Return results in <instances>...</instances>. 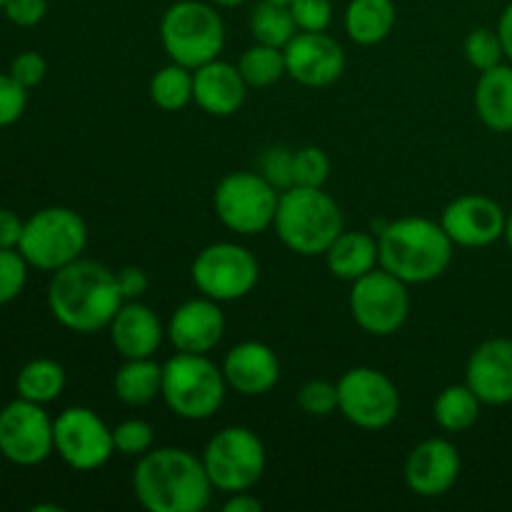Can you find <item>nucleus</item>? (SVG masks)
I'll list each match as a JSON object with an SVG mask.
<instances>
[{"instance_id":"1","label":"nucleus","mask_w":512,"mask_h":512,"mask_svg":"<svg viewBox=\"0 0 512 512\" xmlns=\"http://www.w3.org/2000/svg\"><path fill=\"white\" fill-rule=\"evenodd\" d=\"M118 273L98 260L78 258L55 270L48 283V310L63 328L80 335L105 330L123 305Z\"/></svg>"},{"instance_id":"2","label":"nucleus","mask_w":512,"mask_h":512,"mask_svg":"<svg viewBox=\"0 0 512 512\" xmlns=\"http://www.w3.org/2000/svg\"><path fill=\"white\" fill-rule=\"evenodd\" d=\"M203 458L185 448H153L133 470L135 500L148 512H203L213 500Z\"/></svg>"},{"instance_id":"3","label":"nucleus","mask_w":512,"mask_h":512,"mask_svg":"<svg viewBox=\"0 0 512 512\" xmlns=\"http://www.w3.org/2000/svg\"><path fill=\"white\" fill-rule=\"evenodd\" d=\"M453 248L443 225L423 215L390 220L378 228L380 268L408 285L443 278L453 263Z\"/></svg>"},{"instance_id":"4","label":"nucleus","mask_w":512,"mask_h":512,"mask_svg":"<svg viewBox=\"0 0 512 512\" xmlns=\"http://www.w3.org/2000/svg\"><path fill=\"white\" fill-rule=\"evenodd\" d=\"M280 243L303 258L325 255L333 240L343 233V213L333 195L323 188H293L280 193L273 223Z\"/></svg>"},{"instance_id":"5","label":"nucleus","mask_w":512,"mask_h":512,"mask_svg":"<svg viewBox=\"0 0 512 512\" xmlns=\"http://www.w3.org/2000/svg\"><path fill=\"white\" fill-rule=\"evenodd\" d=\"M228 383L223 368L208 355L175 353L163 363V398L165 408L180 420L200 423L210 420L225 403Z\"/></svg>"},{"instance_id":"6","label":"nucleus","mask_w":512,"mask_h":512,"mask_svg":"<svg viewBox=\"0 0 512 512\" xmlns=\"http://www.w3.org/2000/svg\"><path fill=\"white\" fill-rule=\"evenodd\" d=\"M158 33L168 58L190 70L220 58L225 48V23L210 0H175L165 8Z\"/></svg>"},{"instance_id":"7","label":"nucleus","mask_w":512,"mask_h":512,"mask_svg":"<svg viewBox=\"0 0 512 512\" xmlns=\"http://www.w3.org/2000/svg\"><path fill=\"white\" fill-rule=\"evenodd\" d=\"M88 245V225L75 210L53 205L30 215L23 225L18 250L30 268L55 273L83 258Z\"/></svg>"},{"instance_id":"8","label":"nucleus","mask_w":512,"mask_h":512,"mask_svg":"<svg viewBox=\"0 0 512 512\" xmlns=\"http://www.w3.org/2000/svg\"><path fill=\"white\" fill-rule=\"evenodd\" d=\"M203 465L215 490L230 495L253 490L268 465V453L258 435L243 425L218 430L203 450Z\"/></svg>"},{"instance_id":"9","label":"nucleus","mask_w":512,"mask_h":512,"mask_svg":"<svg viewBox=\"0 0 512 512\" xmlns=\"http://www.w3.org/2000/svg\"><path fill=\"white\" fill-rule=\"evenodd\" d=\"M280 190L260 173H228L213 193V208L220 223L238 235H260L273 228Z\"/></svg>"},{"instance_id":"10","label":"nucleus","mask_w":512,"mask_h":512,"mask_svg":"<svg viewBox=\"0 0 512 512\" xmlns=\"http://www.w3.org/2000/svg\"><path fill=\"white\" fill-rule=\"evenodd\" d=\"M338 410L355 428L378 433L398 420V385L370 365L345 370L338 380Z\"/></svg>"},{"instance_id":"11","label":"nucleus","mask_w":512,"mask_h":512,"mask_svg":"<svg viewBox=\"0 0 512 512\" xmlns=\"http://www.w3.org/2000/svg\"><path fill=\"white\" fill-rule=\"evenodd\" d=\"M190 278L200 295L218 303H235L255 290L260 280L258 258L245 245L213 243L195 255Z\"/></svg>"},{"instance_id":"12","label":"nucleus","mask_w":512,"mask_h":512,"mask_svg":"<svg viewBox=\"0 0 512 512\" xmlns=\"http://www.w3.org/2000/svg\"><path fill=\"white\" fill-rule=\"evenodd\" d=\"M350 315L360 330L375 338L395 335L410 315L408 283L375 268L368 275L350 283Z\"/></svg>"},{"instance_id":"13","label":"nucleus","mask_w":512,"mask_h":512,"mask_svg":"<svg viewBox=\"0 0 512 512\" xmlns=\"http://www.w3.org/2000/svg\"><path fill=\"white\" fill-rule=\"evenodd\" d=\"M53 443L60 460L78 473H93L115 455L113 428L83 405L65 408L53 420Z\"/></svg>"},{"instance_id":"14","label":"nucleus","mask_w":512,"mask_h":512,"mask_svg":"<svg viewBox=\"0 0 512 512\" xmlns=\"http://www.w3.org/2000/svg\"><path fill=\"white\" fill-rule=\"evenodd\" d=\"M53 453V418L43 405L15 398L0 410V455L8 463L33 468Z\"/></svg>"},{"instance_id":"15","label":"nucleus","mask_w":512,"mask_h":512,"mask_svg":"<svg viewBox=\"0 0 512 512\" xmlns=\"http://www.w3.org/2000/svg\"><path fill=\"white\" fill-rule=\"evenodd\" d=\"M505 213L498 200L488 195L468 193L450 200L440 215V225L460 248H488L505 233Z\"/></svg>"},{"instance_id":"16","label":"nucleus","mask_w":512,"mask_h":512,"mask_svg":"<svg viewBox=\"0 0 512 512\" xmlns=\"http://www.w3.org/2000/svg\"><path fill=\"white\" fill-rule=\"evenodd\" d=\"M283 53L288 78L305 88H328L345 73V50L333 35H328V30L325 33L298 30Z\"/></svg>"},{"instance_id":"17","label":"nucleus","mask_w":512,"mask_h":512,"mask_svg":"<svg viewBox=\"0 0 512 512\" xmlns=\"http://www.w3.org/2000/svg\"><path fill=\"white\" fill-rule=\"evenodd\" d=\"M460 453L450 440L428 438L410 450L405 460V485L418 498H440L460 478Z\"/></svg>"},{"instance_id":"18","label":"nucleus","mask_w":512,"mask_h":512,"mask_svg":"<svg viewBox=\"0 0 512 512\" xmlns=\"http://www.w3.org/2000/svg\"><path fill=\"white\" fill-rule=\"evenodd\" d=\"M168 343L175 353L208 355L220 345L225 335V315L218 300L213 298H190L180 303L165 325Z\"/></svg>"},{"instance_id":"19","label":"nucleus","mask_w":512,"mask_h":512,"mask_svg":"<svg viewBox=\"0 0 512 512\" xmlns=\"http://www.w3.org/2000/svg\"><path fill=\"white\" fill-rule=\"evenodd\" d=\"M465 383L483 405L512 403V338H488L470 353Z\"/></svg>"},{"instance_id":"20","label":"nucleus","mask_w":512,"mask_h":512,"mask_svg":"<svg viewBox=\"0 0 512 512\" xmlns=\"http://www.w3.org/2000/svg\"><path fill=\"white\" fill-rule=\"evenodd\" d=\"M223 375L230 390L243 398L268 395L280 380V360L273 348L258 340L233 345L223 358Z\"/></svg>"},{"instance_id":"21","label":"nucleus","mask_w":512,"mask_h":512,"mask_svg":"<svg viewBox=\"0 0 512 512\" xmlns=\"http://www.w3.org/2000/svg\"><path fill=\"white\" fill-rule=\"evenodd\" d=\"M248 98V83L238 65L228 60H210L193 70V103L213 118H228L238 113Z\"/></svg>"},{"instance_id":"22","label":"nucleus","mask_w":512,"mask_h":512,"mask_svg":"<svg viewBox=\"0 0 512 512\" xmlns=\"http://www.w3.org/2000/svg\"><path fill=\"white\" fill-rule=\"evenodd\" d=\"M108 335L115 353L123 360L153 358L163 340L168 338L158 313H153V308L140 300H128L120 305L115 318L110 320Z\"/></svg>"},{"instance_id":"23","label":"nucleus","mask_w":512,"mask_h":512,"mask_svg":"<svg viewBox=\"0 0 512 512\" xmlns=\"http://www.w3.org/2000/svg\"><path fill=\"white\" fill-rule=\"evenodd\" d=\"M325 265L333 278L355 283L370 270L380 268L378 235L365 233V230H343L325 250Z\"/></svg>"},{"instance_id":"24","label":"nucleus","mask_w":512,"mask_h":512,"mask_svg":"<svg viewBox=\"0 0 512 512\" xmlns=\"http://www.w3.org/2000/svg\"><path fill=\"white\" fill-rule=\"evenodd\" d=\"M475 113L493 133H512V63L483 70L475 85Z\"/></svg>"},{"instance_id":"25","label":"nucleus","mask_w":512,"mask_h":512,"mask_svg":"<svg viewBox=\"0 0 512 512\" xmlns=\"http://www.w3.org/2000/svg\"><path fill=\"white\" fill-rule=\"evenodd\" d=\"M398 8L393 0H350L343 25L355 45H378L393 33Z\"/></svg>"},{"instance_id":"26","label":"nucleus","mask_w":512,"mask_h":512,"mask_svg":"<svg viewBox=\"0 0 512 512\" xmlns=\"http://www.w3.org/2000/svg\"><path fill=\"white\" fill-rule=\"evenodd\" d=\"M115 398L128 408H143L150 405L163 393V365L153 358L125 360L118 368L113 380Z\"/></svg>"},{"instance_id":"27","label":"nucleus","mask_w":512,"mask_h":512,"mask_svg":"<svg viewBox=\"0 0 512 512\" xmlns=\"http://www.w3.org/2000/svg\"><path fill=\"white\" fill-rule=\"evenodd\" d=\"M65 390V368L58 360L35 358L20 368L15 378V393L18 398L30 400V403L48 405L58 400Z\"/></svg>"},{"instance_id":"28","label":"nucleus","mask_w":512,"mask_h":512,"mask_svg":"<svg viewBox=\"0 0 512 512\" xmlns=\"http://www.w3.org/2000/svg\"><path fill=\"white\" fill-rule=\"evenodd\" d=\"M480 408H483V403H480L478 395L470 390L468 383L448 385V388L435 398L433 418L445 433H465V430H470L478 423Z\"/></svg>"},{"instance_id":"29","label":"nucleus","mask_w":512,"mask_h":512,"mask_svg":"<svg viewBox=\"0 0 512 512\" xmlns=\"http://www.w3.org/2000/svg\"><path fill=\"white\" fill-rule=\"evenodd\" d=\"M248 25L255 43L273 45V48H285L295 38V33H298L290 5L273 3V0L255 3L253 10H250Z\"/></svg>"},{"instance_id":"30","label":"nucleus","mask_w":512,"mask_h":512,"mask_svg":"<svg viewBox=\"0 0 512 512\" xmlns=\"http://www.w3.org/2000/svg\"><path fill=\"white\" fill-rule=\"evenodd\" d=\"M148 95L160 110L178 113L185 105L193 103V70L170 60L150 78Z\"/></svg>"},{"instance_id":"31","label":"nucleus","mask_w":512,"mask_h":512,"mask_svg":"<svg viewBox=\"0 0 512 512\" xmlns=\"http://www.w3.org/2000/svg\"><path fill=\"white\" fill-rule=\"evenodd\" d=\"M238 70L245 78L248 88H270L278 83L285 73V53L283 48H273V45L255 43L240 55Z\"/></svg>"},{"instance_id":"32","label":"nucleus","mask_w":512,"mask_h":512,"mask_svg":"<svg viewBox=\"0 0 512 512\" xmlns=\"http://www.w3.org/2000/svg\"><path fill=\"white\" fill-rule=\"evenodd\" d=\"M465 58L468 63L473 65L475 70H490L495 65L503 63L505 50H503V40H500L498 30L493 28H475L470 30L468 38H465Z\"/></svg>"},{"instance_id":"33","label":"nucleus","mask_w":512,"mask_h":512,"mask_svg":"<svg viewBox=\"0 0 512 512\" xmlns=\"http://www.w3.org/2000/svg\"><path fill=\"white\" fill-rule=\"evenodd\" d=\"M113 443L115 453L125 455V458H140L148 450H153L155 430L153 425L145 423L140 418H128L113 428Z\"/></svg>"},{"instance_id":"34","label":"nucleus","mask_w":512,"mask_h":512,"mask_svg":"<svg viewBox=\"0 0 512 512\" xmlns=\"http://www.w3.org/2000/svg\"><path fill=\"white\" fill-rule=\"evenodd\" d=\"M258 173L273 185L275 190H288L295 185V150L285 145H270L263 150L258 163Z\"/></svg>"},{"instance_id":"35","label":"nucleus","mask_w":512,"mask_h":512,"mask_svg":"<svg viewBox=\"0 0 512 512\" xmlns=\"http://www.w3.org/2000/svg\"><path fill=\"white\" fill-rule=\"evenodd\" d=\"M28 260L18 248H0V305H8L28 283Z\"/></svg>"},{"instance_id":"36","label":"nucleus","mask_w":512,"mask_h":512,"mask_svg":"<svg viewBox=\"0 0 512 512\" xmlns=\"http://www.w3.org/2000/svg\"><path fill=\"white\" fill-rule=\"evenodd\" d=\"M330 178V158L318 145H305L295 150V185L323 188Z\"/></svg>"},{"instance_id":"37","label":"nucleus","mask_w":512,"mask_h":512,"mask_svg":"<svg viewBox=\"0 0 512 512\" xmlns=\"http://www.w3.org/2000/svg\"><path fill=\"white\" fill-rule=\"evenodd\" d=\"M298 405L310 418H328L338 413V383L308 380L298 393Z\"/></svg>"},{"instance_id":"38","label":"nucleus","mask_w":512,"mask_h":512,"mask_svg":"<svg viewBox=\"0 0 512 512\" xmlns=\"http://www.w3.org/2000/svg\"><path fill=\"white\" fill-rule=\"evenodd\" d=\"M290 13L303 33H325L333 25L335 8L330 0H293Z\"/></svg>"},{"instance_id":"39","label":"nucleus","mask_w":512,"mask_h":512,"mask_svg":"<svg viewBox=\"0 0 512 512\" xmlns=\"http://www.w3.org/2000/svg\"><path fill=\"white\" fill-rule=\"evenodd\" d=\"M28 108V90L10 73H0V128L18 123Z\"/></svg>"},{"instance_id":"40","label":"nucleus","mask_w":512,"mask_h":512,"mask_svg":"<svg viewBox=\"0 0 512 512\" xmlns=\"http://www.w3.org/2000/svg\"><path fill=\"white\" fill-rule=\"evenodd\" d=\"M8 73L13 75L25 90H30L45 80V75H48V63H45L43 55L35 53V50H25V53L15 55Z\"/></svg>"},{"instance_id":"41","label":"nucleus","mask_w":512,"mask_h":512,"mask_svg":"<svg viewBox=\"0 0 512 512\" xmlns=\"http://www.w3.org/2000/svg\"><path fill=\"white\" fill-rule=\"evenodd\" d=\"M3 13L18 28H35L48 15V0H5Z\"/></svg>"},{"instance_id":"42","label":"nucleus","mask_w":512,"mask_h":512,"mask_svg":"<svg viewBox=\"0 0 512 512\" xmlns=\"http://www.w3.org/2000/svg\"><path fill=\"white\" fill-rule=\"evenodd\" d=\"M115 273H118V288L125 303H128V300H140L148 293L150 280L143 268H138V265H125V268L115 270Z\"/></svg>"},{"instance_id":"43","label":"nucleus","mask_w":512,"mask_h":512,"mask_svg":"<svg viewBox=\"0 0 512 512\" xmlns=\"http://www.w3.org/2000/svg\"><path fill=\"white\" fill-rule=\"evenodd\" d=\"M25 220L15 210L0 208V248H18Z\"/></svg>"},{"instance_id":"44","label":"nucleus","mask_w":512,"mask_h":512,"mask_svg":"<svg viewBox=\"0 0 512 512\" xmlns=\"http://www.w3.org/2000/svg\"><path fill=\"white\" fill-rule=\"evenodd\" d=\"M225 512H260L263 510V503H260L255 495H250V490H243V493H230L228 500L223 505Z\"/></svg>"},{"instance_id":"45","label":"nucleus","mask_w":512,"mask_h":512,"mask_svg":"<svg viewBox=\"0 0 512 512\" xmlns=\"http://www.w3.org/2000/svg\"><path fill=\"white\" fill-rule=\"evenodd\" d=\"M498 35L500 40H503V50H505V58L512 63V0L508 5H505V10L500 13V20H498Z\"/></svg>"},{"instance_id":"46","label":"nucleus","mask_w":512,"mask_h":512,"mask_svg":"<svg viewBox=\"0 0 512 512\" xmlns=\"http://www.w3.org/2000/svg\"><path fill=\"white\" fill-rule=\"evenodd\" d=\"M215 8H238V5L248 3V0H210Z\"/></svg>"},{"instance_id":"47","label":"nucleus","mask_w":512,"mask_h":512,"mask_svg":"<svg viewBox=\"0 0 512 512\" xmlns=\"http://www.w3.org/2000/svg\"><path fill=\"white\" fill-rule=\"evenodd\" d=\"M505 243H508V248L512 250V210L508 213V218H505V233H503Z\"/></svg>"},{"instance_id":"48","label":"nucleus","mask_w":512,"mask_h":512,"mask_svg":"<svg viewBox=\"0 0 512 512\" xmlns=\"http://www.w3.org/2000/svg\"><path fill=\"white\" fill-rule=\"evenodd\" d=\"M33 512H63L60 505H35Z\"/></svg>"},{"instance_id":"49","label":"nucleus","mask_w":512,"mask_h":512,"mask_svg":"<svg viewBox=\"0 0 512 512\" xmlns=\"http://www.w3.org/2000/svg\"><path fill=\"white\" fill-rule=\"evenodd\" d=\"M273 3H283V5H290V3H293V0H273Z\"/></svg>"},{"instance_id":"50","label":"nucleus","mask_w":512,"mask_h":512,"mask_svg":"<svg viewBox=\"0 0 512 512\" xmlns=\"http://www.w3.org/2000/svg\"><path fill=\"white\" fill-rule=\"evenodd\" d=\"M3 5H5V0H0V10H3Z\"/></svg>"}]
</instances>
